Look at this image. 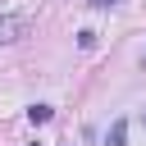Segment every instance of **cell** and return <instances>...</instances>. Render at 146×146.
Masks as SVG:
<instances>
[{
  "instance_id": "obj_1",
  "label": "cell",
  "mask_w": 146,
  "mask_h": 146,
  "mask_svg": "<svg viewBox=\"0 0 146 146\" xmlns=\"http://www.w3.org/2000/svg\"><path fill=\"white\" fill-rule=\"evenodd\" d=\"M27 32H32V18H27V14H5V18H0V46L18 41V36H27Z\"/></svg>"
},
{
  "instance_id": "obj_2",
  "label": "cell",
  "mask_w": 146,
  "mask_h": 146,
  "mask_svg": "<svg viewBox=\"0 0 146 146\" xmlns=\"http://www.w3.org/2000/svg\"><path fill=\"white\" fill-rule=\"evenodd\" d=\"M123 137H128V123H123V119H114V128H110L105 146H123Z\"/></svg>"
},
{
  "instance_id": "obj_3",
  "label": "cell",
  "mask_w": 146,
  "mask_h": 146,
  "mask_svg": "<svg viewBox=\"0 0 146 146\" xmlns=\"http://www.w3.org/2000/svg\"><path fill=\"white\" fill-rule=\"evenodd\" d=\"M50 114H55L50 105H32V110H27V119H32V123H50Z\"/></svg>"
},
{
  "instance_id": "obj_4",
  "label": "cell",
  "mask_w": 146,
  "mask_h": 146,
  "mask_svg": "<svg viewBox=\"0 0 146 146\" xmlns=\"http://www.w3.org/2000/svg\"><path fill=\"white\" fill-rule=\"evenodd\" d=\"M91 5H96V9H110V5H119V0H91Z\"/></svg>"
},
{
  "instance_id": "obj_5",
  "label": "cell",
  "mask_w": 146,
  "mask_h": 146,
  "mask_svg": "<svg viewBox=\"0 0 146 146\" xmlns=\"http://www.w3.org/2000/svg\"><path fill=\"white\" fill-rule=\"evenodd\" d=\"M141 123H146V110H141Z\"/></svg>"
},
{
  "instance_id": "obj_6",
  "label": "cell",
  "mask_w": 146,
  "mask_h": 146,
  "mask_svg": "<svg viewBox=\"0 0 146 146\" xmlns=\"http://www.w3.org/2000/svg\"><path fill=\"white\" fill-rule=\"evenodd\" d=\"M32 146H41V141H32Z\"/></svg>"
}]
</instances>
